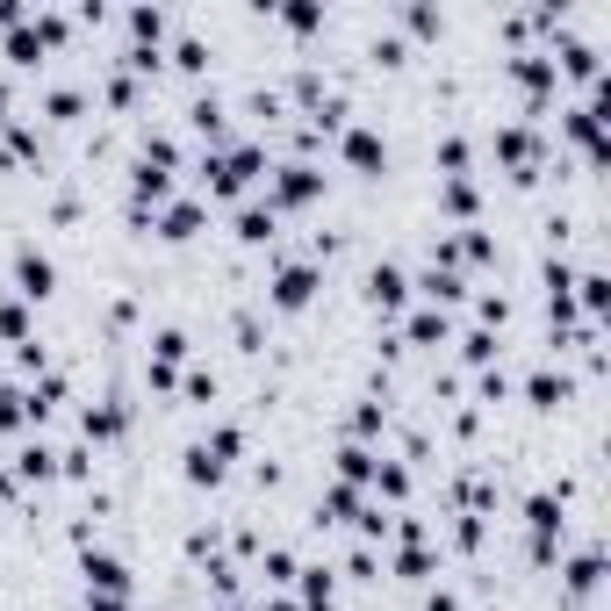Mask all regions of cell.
Masks as SVG:
<instances>
[{
	"instance_id": "cell-34",
	"label": "cell",
	"mask_w": 611,
	"mask_h": 611,
	"mask_svg": "<svg viewBox=\"0 0 611 611\" xmlns=\"http://www.w3.org/2000/svg\"><path fill=\"white\" fill-rule=\"evenodd\" d=\"M180 395H188V403H217V374H209V367H188V374H180Z\"/></svg>"
},
{
	"instance_id": "cell-45",
	"label": "cell",
	"mask_w": 611,
	"mask_h": 611,
	"mask_svg": "<svg viewBox=\"0 0 611 611\" xmlns=\"http://www.w3.org/2000/svg\"><path fill=\"white\" fill-rule=\"evenodd\" d=\"M381 424H389V410H381V403H360V410H353V432H360V439H374Z\"/></svg>"
},
{
	"instance_id": "cell-46",
	"label": "cell",
	"mask_w": 611,
	"mask_h": 611,
	"mask_svg": "<svg viewBox=\"0 0 611 611\" xmlns=\"http://www.w3.org/2000/svg\"><path fill=\"white\" fill-rule=\"evenodd\" d=\"M475 317H482V331H503V317H511V302H503V296H482V302H475Z\"/></svg>"
},
{
	"instance_id": "cell-19",
	"label": "cell",
	"mask_w": 611,
	"mask_h": 611,
	"mask_svg": "<svg viewBox=\"0 0 611 611\" xmlns=\"http://www.w3.org/2000/svg\"><path fill=\"white\" fill-rule=\"evenodd\" d=\"M598 583H604V547H583V554L569 561V598H590Z\"/></svg>"
},
{
	"instance_id": "cell-17",
	"label": "cell",
	"mask_w": 611,
	"mask_h": 611,
	"mask_svg": "<svg viewBox=\"0 0 611 611\" xmlns=\"http://www.w3.org/2000/svg\"><path fill=\"white\" fill-rule=\"evenodd\" d=\"M273 231H281V217H273L267 202H244L238 209V244H273Z\"/></svg>"
},
{
	"instance_id": "cell-3",
	"label": "cell",
	"mask_w": 611,
	"mask_h": 611,
	"mask_svg": "<svg viewBox=\"0 0 611 611\" xmlns=\"http://www.w3.org/2000/svg\"><path fill=\"white\" fill-rule=\"evenodd\" d=\"M324 194V173H317L310 159H288V166H273V180H267V209L281 217V209H302V202H317Z\"/></svg>"
},
{
	"instance_id": "cell-20",
	"label": "cell",
	"mask_w": 611,
	"mask_h": 611,
	"mask_svg": "<svg viewBox=\"0 0 611 611\" xmlns=\"http://www.w3.org/2000/svg\"><path fill=\"white\" fill-rule=\"evenodd\" d=\"M575 302H583V324H598V317H604V302H611V281H604L598 267H590V273H575Z\"/></svg>"
},
{
	"instance_id": "cell-11",
	"label": "cell",
	"mask_w": 611,
	"mask_h": 611,
	"mask_svg": "<svg viewBox=\"0 0 611 611\" xmlns=\"http://www.w3.org/2000/svg\"><path fill=\"white\" fill-rule=\"evenodd\" d=\"M418 296H424V310H453V302H468V281L453 267H424L418 273Z\"/></svg>"
},
{
	"instance_id": "cell-24",
	"label": "cell",
	"mask_w": 611,
	"mask_h": 611,
	"mask_svg": "<svg viewBox=\"0 0 611 611\" xmlns=\"http://www.w3.org/2000/svg\"><path fill=\"white\" fill-rule=\"evenodd\" d=\"M14 475H22V482H51V475H58V453L37 439V447H22V453H14Z\"/></svg>"
},
{
	"instance_id": "cell-36",
	"label": "cell",
	"mask_w": 611,
	"mask_h": 611,
	"mask_svg": "<svg viewBox=\"0 0 611 611\" xmlns=\"http://www.w3.org/2000/svg\"><path fill=\"white\" fill-rule=\"evenodd\" d=\"M281 22L296 29V37H310V29H324V8H310V0H288V8H281Z\"/></svg>"
},
{
	"instance_id": "cell-4",
	"label": "cell",
	"mask_w": 611,
	"mask_h": 611,
	"mask_svg": "<svg viewBox=\"0 0 611 611\" xmlns=\"http://www.w3.org/2000/svg\"><path fill=\"white\" fill-rule=\"evenodd\" d=\"M51 288H58L51 252H37V244H14V296H22V302H43Z\"/></svg>"
},
{
	"instance_id": "cell-30",
	"label": "cell",
	"mask_w": 611,
	"mask_h": 611,
	"mask_svg": "<svg viewBox=\"0 0 611 611\" xmlns=\"http://www.w3.org/2000/svg\"><path fill=\"white\" fill-rule=\"evenodd\" d=\"M22 424H29V389L0 381V432H22Z\"/></svg>"
},
{
	"instance_id": "cell-51",
	"label": "cell",
	"mask_w": 611,
	"mask_h": 611,
	"mask_svg": "<svg viewBox=\"0 0 611 611\" xmlns=\"http://www.w3.org/2000/svg\"><path fill=\"white\" fill-rule=\"evenodd\" d=\"M14 122V94H8V80H0V130Z\"/></svg>"
},
{
	"instance_id": "cell-32",
	"label": "cell",
	"mask_w": 611,
	"mask_h": 611,
	"mask_svg": "<svg viewBox=\"0 0 611 611\" xmlns=\"http://www.w3.org/2000/svg\"><path fill=\"white\" fill-rule=\"evenodd\" d=\"M296 569L302 561L288 554V547H267V554H259V575H267V583H296Z\"/></svg>"
},
{
	"instance_id": "cell-25",
	"label": "cell",
	"mask_w": 611,
	"mask_h": 611,
	"mask_svg": "<svg viewBox=\"0 0 611 611\" xmlns=\"http://www.w3.org/2000/svg\"><path fill=\"white\" fill-rule=\"evenodd\" d=\"M432 159H439V173H447V180H468V137L447 130V137L432 144Z\"/></svg>"
},
{
	"instance_id": "cell-21",
	"label": "cell",
	"mask_w": 611,
	"mask_h": 611,
	"mask_svg": "<svg viewBox=\"0 0 611 611\" xmlns=\"http://www.w3.org/2000/svg\"><path fill=\"white\" fill-rule=\"evenodd\" d=\"M447 310H410V324H403V339L410 345H447Z\"/></svg>"
},
{
	"instance_id": "cell-9",
	"label": "cell",
	"mask_w": 611,
	"mask_h": 611,
	"mask_svg": "<svg viewBox=\"0 0 611 611\" xmlns=\"http://www.w3.org/2000/svg\"><path fill=\"white\" fill-rule=\"evenodd\" d=\"M202 223H209V202L180 194V202H166V217H159V238H166V244H188V238H202Z\"/></svg>"
},
{
	"instance_id": "cell-29",
	"label": "cell",
	"mask_w": 611,
	"mask_h": 611,
	"mask_svg": "<svg viewBox=\"0 0 611 611\" xmlns=\"http://www.w3.org/2000/svg\"><path fill=\"white\" fill-rule=\"evenodd\" d=\"M37 58H51V51H43V37H37V29H29V22H22V29H8V66H22V72H29Z\"/></svg>"
},
{
	"instance_id": "cell-43",
	"label": "cell",
	"mask_w": 611,
	"mask_h": 611,
	"mask_svg": "<svg viewBox=\"0 0 611 611\" xmlns=\"http://www.w3.org/2000/svg\"><path fill=\"white\" fill-rule=\"evenodd\" d=\"M475 389H482V403H503V395H511V381H503V367H482Z\"/></svg>"
},
{
	"instance_id": "cell-15",
	"label": "cell",
	"mask_w": 611,
	"mask_h": 611,
	"mask_svg": "<svg viewBox=\"0 0 611 611\" xmlns=\"http://www.w3.org/2000/svg\"><path fill=\"white\" fill-rule=\"evenodd\" d=\"M296 590H302V611H331L339 604V575L317 561V569H296Z\"/></svg>"
},
{
	"instance_id": "cell-44",
	"label": "cell",
	"mask_w": 611,
	"mask_h": 611,
	"mask_svg": "<svg viewBox=\"0 0 611 611\" xmlns=\"http://www.w3.org/2000/svg\"><path fill=\"white\" fill-rule=\"evenodd\" d=\"M345 575H360V583H374V575H381L374 547H353V554H345Z\"/></svg>"
},
{
	"instance_id": "cell-28",
	"label": "cell",
	"mask_w": 611,
	"mask_h": 611,
	"mask_svg": "<svg viewBox=\"0 0 611 611\" xmlns=\"http://www.w3.org/2000/svg\"><path fill=\"white\" fill-rule=\"evenodd\" d=\"M130 37H137V51H159V37H166V8H130Z\"/></svg>"
},
{
	"instance_id": "cell-50",
	"label": "cell",
	"mask_w": 611,
	"mask_h": 611,
	"mask_svg": "<svg viewBox=\"0 0 611 611\" xmlns=\"http://www.w3.org/2000/svg\"><path fill=\"white\" fill-rule=\"evenodd\" d=\"M87 611H130V598H87Z\"/></svg>"
},
{
	"instance_id": "cell-5",
	"label": "cell",
	"mask_w": 611,
	"mask_h": 611,
	"mask_svg": "<svg viewBox=\"0 0 611 611\" xmlns=\"http://www.w3.org/2000/svg\"><path fill=\"white\" fill-rule=\"evenodd\" d=\"M80 575H87V598H130V569L116 554H101V547L80 554Z\"/></svg>"
},
{
	"instance_id": "cell-16",
	"label": "cell",
	"mask_w": 611,
	"mask_h": 611,
	"mask_svg": "<svg viewBox=\"0 0 611 611\" xmlns=\"http://www.w3.org/2000/svg\"><path fill=\"white\" fill-rule=\"evenodd\" d=\"M561 72H569V80H583V87H598V43L561 37Z\"/></svg>"
},
{
	"instance_id": "cell-2",
	"label": "cell",
	"mask_w": 611,
	"mask_h": 611,
	"mask_svg": "<svg viewBox=\"0 0 611 611\" xmlns=\"http://www.w3.org/2000/svg\"><path fill=\"white\" fill-rule=\"evenodd\" d=\"M317 288H324V273H317V259H281V267H273V288H267V302L273 310H310L317 302Z\"/></svg>"
},
{
	"instance_id": "cell-47",
	"label": "cell",
	"mask_w": 611,
	"mask_h": 611,
	"mask_svg": "<svg viewBox=\"0 0 611 611\" xmlns=\"http://www.w3.org/2000/svg\"><path fill=\"white\" fill-rule=\"evenodd\" d=\"M403 22H410V29H418V37H432V29H439V22H447V14H439V8H403Z\"/></svg>"
},
{
	"instance_id": "cell-41",
	"label": "cell",
	"mask_w": 611,
	"mask_h": 611,
	"mask_svg": "<svg viewBox=\"0 0 611 611\" xmlns=\"http://www.w3.org/2000/svg\"><path fill=\"white\" fill-rule=\"evenodd\" d=\"M101 94H109L116 109H137V80H130V72H122V66L109 72V80H101Z\"/></svg>"
},
{
	"instance_id": "cell-23",
	"label": "cell",
	"mask_w": 611,
	"mask_h": 611,
	"mask_svg": "<svg viewBox=\"0 0 611 611\" xmlns=\"http://www.w3.org/2000/svg\"><path fill=\"white\" fill-rule=\"evenodd\" d=\"M180 360H188V331H180V324L151 331V367H173V374H180Z\"/></svg>"
},
{
	"instance_id": "cell-13",
	"label": "cell",
	"mask_w": 611,
	"mask_h": 611,
	"mask_svg": "<svg viewBox=\"0 0 611 611\" xmlns=\"http://www.w3.org/2000/svg\"><path fill=\"white\" fill-rule=\"evenodd\" d=\"M188 130H194V137H209V151H231V122H223V101H217V94H194Z\"/></svg>"
},
{
	"instance_id": "cell-27",
	"label": "cell",
	"mask_w": 611,
	"mask_h": 611,
	"mask_svg": "<svg viewBox=\"0 0 611 611\" xmlns=\"http://www.w3.org/2000/svg\"><path fill=\"white\" fill-rule=\"evenodd\" d=\"M374 468H381V461L360 447V439H353V447H339V482H353V489H360V482H374Z\"/></svg>"
},
{
	"instance_id": "cell-35",
	"label": "cell",
	"mask_w": 611,
	"mask_h": 611,
	"mask_svg": "<svg viewBox=\"0 0 611 611\" xmlns=\"http://www.w3.org/2000/svg\"><path fill=\"white\" fill-rule=\"evenodd\" d=\"M360 503H367V497H360L353 482H331V489H324V518H353Z\"/></svg>"
},
{
	"instance_id": "cell-52",
	"label": "cell",
	"mask_w": 611,
	"mask_h": 611,
	"mask_svg": "<svg viewBox=\"0 0 611 611\" xmlns=\"http://www.w3.org/2000/svg\"><path fill=\"white\" fill-rule=\"evenodd\" d=\"M252 611H302V604H288V598H259Z\"/></svg>"
},
{
	"instance_id": "cell-26",
	"label": "cell",
	"mask_w": 611,
	"mask_h": 611,
	"mask_svg": "<svg viewBox=\"0 0 611 611\" xmlns=\"http://www.w3.org/2000/svg\"><path fill=\"white\" fill-rule=\"evenodd\" d=\"M395 575H403V583H424V575H432V547L403 540V547H395Z\"/></svg>"
},
{
	"instance_id": "cell-12",
	"label": "cell",
	"mask_w": 611,
	"mask_h": 611,
	"mask_svg": "<svg viewBox=\"0 0 611 611\" xmlns=\"http://www.w3.org/2000/svg\"><path fill=\"white\" fill-rule=\"evenodd\" d=\"M569 395H575V381L561 374V367H532V374H525V403L532 410H561Z\"/></svg>"
},
{
	"instance_id": "cell-42",
	"label": "cell",
	"mask_w": 611,
	"mask_h": 611,
	"mask_svg": "<svg viewBox=\"0 0 611 611\" xmlns=\"http://www.w3.org/2000/svg\"><path fill=\"white\" fill-rule=\"evenodd\" d=\"M453 547H461V554H475V547H482V518H475V511L453 518Z\"/></svg>"
},
{
	"instance_id": "cell-1",
	"label": "cell",
	"mask_w": 611,
	"mask_h": 611,
	"mask_svg": "<svg viewBox=\"0 0 611 611\" xmlns=\"http://www.w3.org/2000/svg\"><path fill=\"white\" fill-rule=\"evenodd\" d=\"M259 166H267V151L244 137V144H231V151H202V188L209 194H244L259 180Z\"/></svg>"
},
{
	"instance_id": "cell-7",
	"label": "cell",
	"mask_w": 611,
	"mask_h": 611,
	"mask_svg": "<svg viewBox=\"0 0 611 611\" xmlns=\"http://www.w3.org/2000/svg\"><path fill=\"white\" fill-rule=\"evenodd\" d=\"M339 151H345V166H360V173H381V166H389V144H381V130H367V122H345Z\"/></svg>"
},
{
	"instance_id": "cell-33",
	"label": "cell",
	"mask_w": 611,
	"mask_h": 611,
	"mask_svg": "<svg viewBox=\"0 0 611 611\" xmlns=\"http://www.w3.org/2000/svg\"><path fill=\"white\" fill-rule=\"evenodd\" d=\"M0 339H8V345H29V339H37V331H29V310H22V302H0Z\"/></svg>"
},
{
	"instance_id": "cell-49",
	"label": "cell",
	"mask_w": 611,
	"mask_h": 611,
	"mask_svg": "<svg viewBox=\"0 0 611 611\" xmlns=\"http://www.w3.org/2000/svg\"><path fill=\"white\" fill-rule=\"evenodd\" d=\"M424 611H461V598H453V590H432V598H424Z\"/></svg>"
},
{
	"instance_id": "cell-10",
	"label": "cell",
	"mask_w": 611,
	"mask_h": 611,
	"mask_svg": "<svg viewBox=\"0 0 611 611\" xmlns=\"http://www.w3.org/2000/svg\"><path fill=\"white\" fill-rule=\"evenodd\" d=\"M122 432H130V410L122 403H87L80 410V439L87 447H109V439H122Z\"/></svg>"
},
{
	"instance_id": "cell-40",
	"label": "cell",
	"mask_w": 611,
	"mask_h": 611,
	"mask_svg": "<svg viewBox=\"0 0 611 611\" xmlns=\"http://www.w3.org/2000/svg\"><path fill=\"white\" fill-rule=\"evenodd\" d=\"M173 66H180V72H202V66H209V43H202V37H180V43H173Z\"/></svg>"
},
{
	"instance_id": "cell-39",
	"label": "cell",
	"mask_w": 611,
	"mask_h": 611,
	"mask_svg": "<svg viewBox=\"0 0 611 611\" xmlns=\"http://www.w3.org/2000/svg\"><path fill=\"white\" fill-rule=\"evenodd\" d=\"M43 109H51L58 122H72V116L87 109V94H80V87H51V101H43Z\"/></svg>"
},
{
	"instance_id": "cell-8",
	"label": "cell",
	"mask_w": 611,
	"mask_h": 611,
	"mask_svg": "<svg viewBox=\"0 0 611 611\" xmlns=\"http://www.w3.org/2000/svg\"><path fill=\"white\" fill-rule=\"evenodd\" d=\"M367 302H374L381 317H395V310L410 302V273L389 267V259H381V267H367Z\"/></svg>"
},
{
	"instance_id": "cell-14",
	"label": "cell",
	"mask_w": 611,
	"mask_h": 611,
	"mask_svg": "<svg viewBox=\"0 0 611 611\" xmlns=\"http://www.w3.org/2000/svg\"><path fill=\"white\" fill-rule=\"evenodd\" d=\"M151 202H173V173H159V166L137 159L130 166V209H151Z\"/></svg>"
},
{
	"instance_id": "cell-38",
	"label": "cell",
	"mask_w": 611,
	"mask_h": 611,
	"mask_svg": "<svg viewBox=\"0 0 611 611\" xmlns=\"http://www.w3.org/2000/svg\"><path fill=\"white\" fill-rule=\"evenodd\" d=\"M37 151H43V137L29 122H8V159H37Z\"/></svg>"
},
{
	"instance_id": "cell-37",
	"label": "cell",
	"mask_w": 611,
	"mask_h": 611,
	"mask_svg": "<svg viewBox=\"0 0 611 611\" xmlns=\"http://www.w3.org/2000/svg\"><path fill=\"white\" fill-rule=\"evenodd\" d=\"M461 360H468V367H489V360H497V331H468V339H461Z\"/></svg>"
},
{
	"instance_id": "cell-31",
	"label": "cell",
	"mask_w": 611,
	"mask_h": 611,
	"mask_svg": "<svg viewBox=\"0 0 611 611\" xmlns=\"http://www.w3.org/2000/svg\"><path fill=\"white\" fill-rule=\"evenodd\" d=\"M374 489H381L389 503H403V497H410V468H403V461H381V468H374Z\"/></svg>"
},
{
	"instance_id": "cell-22",
	"label": "cell",
	"mask_w": 611,
	"mask_h": 611,
	"mask_svg": "<svg viewBox=\"0 0 611 611\" xmlns=\"http://www.w3.org/2000/svg\"><path fill=\"white\" fill-rule=\"evenodd\" d=\"M439 209H447V217H461V223H475V209H482L475 180H447V188H439Z\"/></svg>"
},
{
	"instance_id": "cell-48",
	"label": "cell",
	"mask_w": 611,
	"mask_h": 611,
	"mask_svg": "<svg viewBox=\"0 0 611 611\" xmlns=\"http://www.w3.org/2000/svg\"><path fill=\"white\" fill-rule=\"evenodd\" d=\"M14 367H22V374H43V345H37V339L14 345Z\"/></svg>"
},
{
	"instance_id": "cell-6",
	"label": "cell",
	"mask_w": 611,
	"mask_h": 611,
	"mask_svg": "<svg viewBox=\"0 0 611 611\" xmlns=\"http://www.w3.org/2000/svg\"><path fill=\"white\" fill-rule=\"evenodd\" d=\"M497 159L511 166V180H532L540 173V137H532L525 122H511V130H497Z\"/></svg>"
},
{
	"instance_id": "cell-18",
	"label": "cell",
	"mask_w": 611,
	"mask_h": 611,
	"mask_svg": "<svg viewBox=\"0 0 611 611\" xmlns=\"http://www.w3.org/2000/svg\"><path fill=\"white\" fill-rule=\"evenodd\" d=\"M194 447H202L209 461H217L223 475H231V461L244 453V432H238V424H209V439H194Z\"/></svg>"
},
{
	"instance_id": "cell-53",
	"label": "cell",
	"mask_w": 611,
	"mask_h": 611,
	"mask_svg": "<svg viewBox=\"0 0 611 611\" xmlns=\"http://www.w3.org/2000/svg\"><path fill=\"white\" fill-rule=\"evenodd\" d=\"M0 302H8V281H0Z\"/></svg>"
}]
</instances>
